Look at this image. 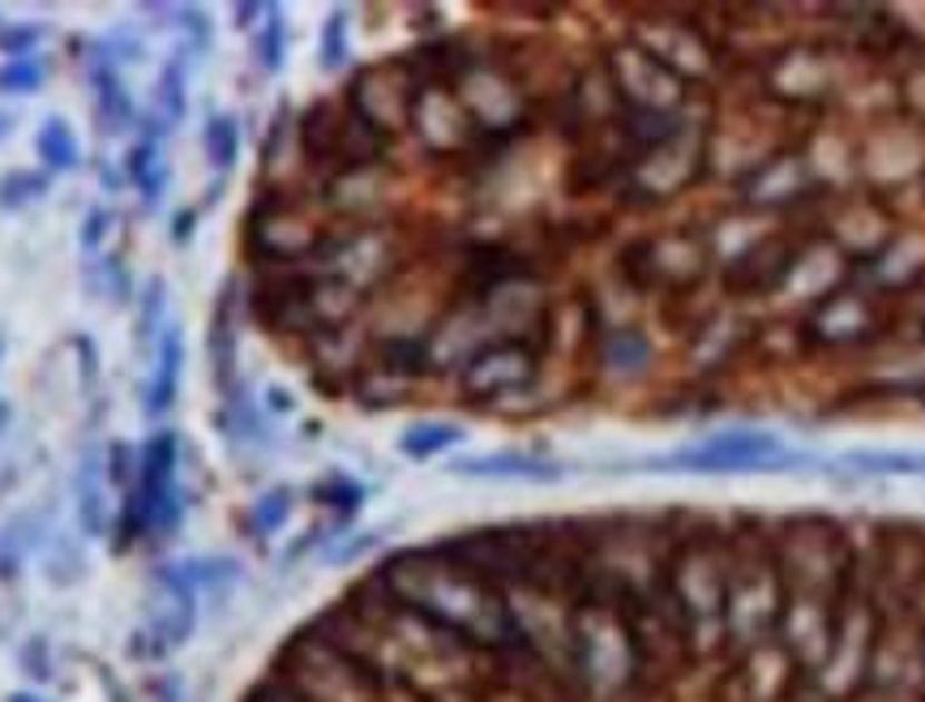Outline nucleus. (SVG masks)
<instances>
[{"mask_svg": "<svg viewBox=\"0 0 925 702\" xmlns=\"http://www.w3.org/2000/svg\"><path fill=\"white\" fill-rule=\"evenodd\" d=\"M810 463L806 454L785 449L780 437L771 433H720L711 442H702L695 449H677L669 458H660V467L673 472H699V476H716V472H780V467H801Z\"/></svg>", "mask_w": 925, "mask_h": 702, "instance_id": "nucleus-1", "label": "nucleus"}, {"mask_svg": "<svg viewBox=\"0 0 925 702\" xmlns=\"http://www.w3.org/2000/svg\"><path fill=\"white\" fill-rule=\"evenodd\" d=\"M180 437L159 428L138 449V506L146 535H171L180 527Z\"/></svg>", "mask_w": 925, "mask_h": 702, "instance_id": "nucleus-2", "label": "nucleus"}, {"mask_svg": "<svg viewBox=\"0 0 925 702\" xmlns=\"http://www.w3.org/2000/svg\"><path fill=\"white\" fill-rule=\"evenodd\" d=\"M180 368H185V335L180 326H164L159 335V356H155V377L146 386V416H164L180 390Z\"/></svg>", "mask_w": 925, "mask_h": 702, "instance_id": "nucleus-3", "label": "nucleus"}, {"mask_svg": "<svg viewBox=\"0 0 925 702\" xmlns=\"http://www.w3.org/2000/svg\"><path fill=\"white\" fill-rule=\"evenodd\" d=\"M90 86H95V120H99V129H104L108 138L134 129V99H129V90L120 82L116 65L95 60V65H90Z\"/></svg>", "mask_w": 925, "mask_h": 702, "instance_id": "nucleus-4", "label": "nucleus"}, {"mask_svg": "<svg viewBox=\"0 0 925 702\" xmlns=\"http://www.w3.org/2000/svg\"><path fill=\"white\" fill-rule=\"evenodd\" d=\"M125 180L138 189L146 206H155L159 194L168 189V168H164V150H159L155 129H146V134L134 138L129 155H125Z\"/></svg>", "mask_w": 925, "mask_h": 702, "instance_id": "nucleus-5", "label": "nucleus"}, {"mask_svg": "<svg viewBox=\"0 0 925 702\" xmlns=\"http://www.w3.org/2000/svg\"><path fill=\"white\" fill-rule=\"evenodd\" d=\"M454 476H489V479H558L561 472L532 454H484V458H463L454 463Z\"/></svg>", "mask_w": 925, "mask_h": 702, "instance_id": "nucleus-6", "label": "nucleus"}, {"mask_svg": "<svg viewBox=\"0 0 925 702\" xmlns=\"http://www.w3.org/2000/svg\"><path fill=\"white\" fill-rule=\"evenodd\" d=\"M35 150H39V164L48 171H78L82 168V146H78V134L69 129L65 116H48L39 138H35Z\"/></svg>", "mask_w": 925, "mask_h": 702, "instance_id": "nucleus-7", "label": "nucleus"}, {"mask_svg": "<svg viewBox=\"0 0 925 702\" xmlns=\"http://www.w3.org/2000/svg\"><path fill=\"white\" fill-rule=\"evenodd\" d=\"M201 155H206V164L215 171L236 168V159H240V125H236V116H206V125H201Z\"/></svg>", "mask_w": 925, "mask_h": 702, "instance_id": "nucleus-8", "label": "nucleus"}, {"mask_svg": "<svg viewBox=\"0 0 925 702\" xmlns=\"http://www.w3.org/2000/svg\"><path fill=\"white\" fill-rule=\"evenodd\" d=\"M459 442H463V428H459V424L421 421V424H412V428L403 433V442H398V449H403L407 458H437L442 449L459 446Z\"/></svg>", "mask_w": 925, "mask_h": 702, "instance_id": "nucleus-9", "label": "nucleus"}, {"mask_svg": "<svg viewBox=\"0 0 925 702\" xmlns=\"http://www.w3.org/2000/svg\"><path fill=\"white\" fill-rule=\"evenodd\" d=\"M253 52H257V65H262L266 73H279L283 69V57H287V27H283L279 4H266V18H262V27H257Z\"/></svg>", "mask_w": 925, "mask_h": 702, "instance_id": "nucleus-10", "label": "nucleus"}, {"mask_svg": "<svg viewBox=\"0 0 925 702\" xmlns=\"http://www.w3.org/2000/svg\"><path fill=\"white\" fill-rule=\"evenodd\" d=\"M185 90H189L185 60H168L164 73H159V116H164V125H176L185 116V108H189V95Z\"/></svg>", "mask_w": 925, "mask_h": 702, "instance_id": "nucleus-11", "label": "nucleus"}, {"mask_svg": "<svg viewBox=\"0 0 925 702\" xmlns=\"http://www.w3.org/2000/svg\"><path fill=\"white\" fill-rule=\"evenodd\" d=\"M862 476H925V454H848Z\"/></svg>", "mask_w": 925, "mask_h": 702, "instance_id": "nucleus-12", "label": "nucleus"}, {"mask_svg": "<svg viewBox=\"0 0 925 702\" xmlns=\"http://www.w3.org/2000/svg\"><path fill=\"white\" fill-rule=\"evenodd\" d=\"M292 514V488H270L249 506V527L257 535H275Z\"/></svg>", "mask_w": 925, "mask_h": 702, "instance_id": "nucleus-13", "label": "nucleus"}, {"mask_svg": "<svg viewBox=\"0 0 925 702\" xmlns=\"http://www.w3.org/2000/svg\"><path fill=\"white\" fill-rule=\"evenodd\" d=\"M43 86V65L39 60H4L0 65V95H35Z\"/></svg>", "mask_w": 925, "mask_h": 702, "instance_id": "nucleus-14", "label": "nucleus"}, {"mask_svg": "<svg viewBox=\"0 0 925 702\" xmlns=\"http://www.w3.org/2000/svg\"><path fill=\"white\" fill-rule=\"evenodd\" d=\"M313 502H322V506H338L343 514H356V506L365 502V488H361V484H352L347 476H331V479H322V484L313 488Z\"/></svg>", "mask_w": 925, "mask_h": 702, "instance_id": "nucleus-15", "label": "nucleus"}, {"mask_svg": "<svg viewBox=\"0 0 925 702\" xmlns=\"http://www.w3.org/2000/svg\"><path fill=\"white\" fill-rule=\"evenodd\" d=\"M164 296H168V287H164V279H150V287H146V305H141V317H138V330H141V343H150V338L164 335Z\"/></svg>", "mask_w": 925, "mask_h": 702, "instance_id": "nucleus-16", "label": "nucleus"}, {"mask_svg": "<svg viewBox=\"0 0 925 702\" xmlns=\"http://www.w3.org/2000/svg\"><path fill=\"white\" fill-rule=\"evenodd\" d=\"M347 13L343 9H335L331 18H326V30H322V65L326 69H338L343 60H347Z\"/></svg>", "mask_w": 925, "mask_h": 702, "instance_id": "nucleus-17", "label": "nucleus"}, {"mask_svg": "<svg viewBox=\"0 0 925 702\" xmlns=\"http://www.w3.org/2000/svg\"><path fill=\"white\" fill-rule=\"evenodd\" d=\"M108 219H112V215H108L104 206H95V210L86 215V224H82V245H86V249H99V245H104V231H108Z\"/></svg>", "mask_w": 925, "mask_h": 702, "instance_id": "nucleus-18", "label": "nucleus"}, {"mask_svg": "<svg viewBox=\"0 0 925 702\" xmlns=\"http://www.w3.org/2000/svg\"><path fill=\"white\" fill-rule=\"evenodd\" d=\"M39 39V27L30 30H13V34H0V52H9L13 60H22V52H27L30 43Z\"/></svg>", "mask_w": 925, "mask_h": 702, "instance_id": "nucleus-19", "label": "nucleus"}, {"mask_svg": "<svg viewBox=\"0 0 925 702\" xmlns=\"http://www.w3.org/2000/svg\"><path fill=\"white\" fill-rule=\"evenodd\" d=\"M0 125H4V116H0ZM0 138H4V129H0Z\"/></svg>", "mask_w": 925, "mask_h": 702, "instance_id": "nucleus-20", "label": "nucleus"}]
</instances>
